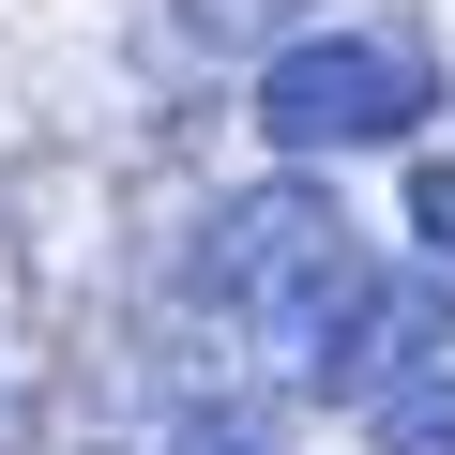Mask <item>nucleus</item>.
Here are the masks:
<instances>
[{
	"label": "nucleus",
	"instance_id": "nucleus-1",
	"mask_svg": "<svg viewBox=\"0 0 455 455\" xmlns=\"http://www.w3.org/2000/svg\"><path fill=\"white\" fill-rule=\"evenodd\" d=\"M425 46H395V31H289V46H259V137H274V167H334V152H395V137H425Z\"/></svg>",
	"mask_w": 455,
	"mask_h": 455
},
{
	"label": "nucleus",
	"instance_id": "nucleus-2",
	"mask_svg": "<svg viewBox=\"0 0 455 455\" xmlns=\"http://www.w3.org/2000/svg\"><path fill=\"white\" fill-rule=\"evenodd\" d=\"M349 243V212H334V182L319 167H289V182H243V197H212V228H197V289L228 304V319H259L289 274H319Z\"/></svg>",
	"mask_w": 455,
	"mask_h": 455
},
{
	"label": "nucleus",
	"instance_id": "nucleus-3",
	"mask_svg": "<svg viewBox=\"0 0 455 455\" xmlns=\"http://www.w3.org/2000/svg\"><path fill=\"white\" fill-rule=\"evenodd\" d=\"M440 319H455V304H440V274H364V304L334 319V349L304 364V395H349V410H364L379 379H410V364L440 349Z\"/></svg>",
	"mask_w": 455,
	"mask_h": 455
},
{
	"label": "nucleus",
	"instance_id": "nucleus-4",
	"mask_svg": "<svg viewBox=\"0 0 455 455\" xmlns=\"http://www.w3.org/2000/svg\"><path fill=\"white\" fill-rule=\"evenodd\" d=\"M364 455H455V349H425L410 379L364 395Z\"/></svg>",
	"mask_w": 455,
	"mask_h": 455
},
{
	"label": "nucleus",
	"instance_id": "nucleus-5",
	"mask_svg": "<svg viewBox=\"0 0 455 455\" xmlns=\"http://www.w3.org/2000/svg\"><path fill=\"white\" fill-rule=\"evenodd\" d=\"M167 16H182V46L243 61V46H289V31H304V0H167Z\"/></svg>",
	"mask_w": 455,
	"mask_h": 455
},
{
	"label": "nucleus",
	"instance_id": "nucleus-6",
	"mask_svg": "<svg viewBox=\"0 0 455 455\" xmlns=\"http://www.w3.org/2000/svg\"><path fill=\"white\" fill-rule=\"evenodd\" d=\"M410 243L425 274H455V152H410Z\"/></svg>",
	"mask_w": 455,
	"mask_h": 455
},
{
	"label": "nucleus",
	"instance_id": "nucleus-7",
	"mask_svg": "<svg viewBox=\"0 0 455 455\" xmlns=\"http://www.w3.org/2000/svg\"><path fill=\"white\" fill-rule=\"evenodd\" d=\"M182 455H274V440H259V425H228V440H212V425H197V440H182Z\"/></svg>",
	"mask_w": 455,
	"mask_h": 455
}]
</instances>
